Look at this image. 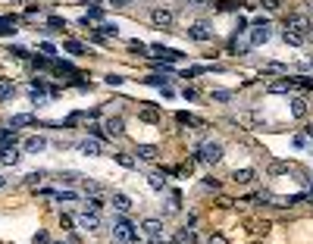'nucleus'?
<instances>
[{
	"mask_svg": "<svg viewBox=\"0 0 313 244\" xmlns=\"http://www.w3.org/2000/svg\"><path fill=\"white\" fill-rule=\"evenodd\" d=\"M151 50L160 56V60H169V63H179L182 56H185V53H179V50H172V47H163V44H154Z\"/></svg>",
	"mask_w": 313,
	"mask_h": 244,
	"instance_id": "4468645a",
	"label": "nucleus"
},
{
	"mask_svg": "<svg viewBox=\"0 0 313 244\" xmlns=\"http://www.w3.org/2000/svg\"><path fill=\"white\" fill-rule=\"evenodd\" d=\"M269 38H272V28H269L266 19L260 16V19L254 22V28H251V44H254V47H260V44H266V41H269Z\"/></svg>",
	"mask_w": 313,
	"mask_h": 244,
	"instance_id": "7ed1b4c3",
	"label": "nucleus"
},
{
	"mask_svg": "<svg viewBox=\"0 0 313 244\" xmlns=\"http://www.w3.org/2000/svg\"><path fill=\"white\" fill-rule=\"evenodd\" d=\"M223 157H226V150H223L219 141H207V144H200V150H197V160H204L207 166L223 163Z\"/></svg>",
	"mask_w": 313,
	"mask_h": 244,
	"instance_id": "f257e3e1",
	"label": "nucleus"
},
{
	"mask_svg": "<svg viewBox=\"0 0 313 244\" xmlns=\"http://www.w3.org/2000/svg\"><path fill=\"white\" fill-rule=\"evenodd\" d=\"M63 50H66V53H72V56H82V53H85V47H82L79 41H66V44H63Z\"/></svg>",
	"mask_w": 313,
	"mask_h": 244,
	"instance_id": "c756f323",
	"label": "nucleus"
},
{
	"mask_svg": "<svg viewBox=\"0 0 313 244\" xmlns=\"http://www.w3.org/2000/svg\"><path fill=\"white\" fill-rule=\"evenodd\" d=\"M85 210H94V213H100V210H103V200H100L97 194H91V197H88V203H85Z\"/></svg>",
	"mask_w": 313,
	"mask_h": 244,
	"instance_id": "c85d7f7f",
	"label": "nucleus"
},
{
	"mask_svg": "<svg viewBox=\"0 0 313 244\" xmlns=\"http://www.w3.org/2000/svg\"><path fill=\"white\" fill-rule=\"evenodd\" d=\"M19 160H22V154L16 150V144L0 147V163H4V166H19Z\"/></svg>",
	"mask_w": 313,
	"mask_h": 244,
	"instance_id": "9b49d317",
	"label": "nucleus"
},
{
	"mask_svg": "<svg viewBox=\"0 0 313 244\" xmlns=\"http://www.w3.org/2000/svg\"><path fill=\"white\" fill-rule=\"evenodd\" d=\"M22 150H25V154H44V150H47V141H44L41 135H31V138L22 141Z\"/></svg>",
	"mask_w": 313,
	"mask_h": 244,
	"instance_id": "9d476101",
	"label": "nucleus"
},
{
	"mask_svg": "<svg viewBox=\"0 0 313 244\" xmlns=\"http://www.w3.org/2000/svg\"><path fill=\"white\" fill-rule=\"evenodd\" d=\"M79 225H82L85 232H100V213H94V210L79 213Z\"/></svg>",
	"mask_w": 313,
	"mask_h": 244,
	"instance_id": "423d86ee",
	"label": "nucleus"
},
{
	"mask_svg": "<svg viewBox=\"0 0 313 244\" xmlns=\"http://www.w3.org/2000/svg\"><path fill=\"white\" fill-rule=\"evenodd\" d=\"M116 163L125 166V169H135V166H138V157H132V154H116Z\"/></svg>",
	"mask_w": 313,
	"mask_h": 244,
	"instance_id": "393cba45",
	"label": "nucleus"
},
{
	"mask_svg": "<svg viewBox=\"0 0 313 244\" xmlns=\"http://www.w3.org/2000/svg\"><path fill=\"white\" fill-rule=\"evenodd\" d=\"M7 53H13L16 60H25V56H28V50H25V47H10Z\"/></svg>",
	"mask_w": 313,
	"mask_h": 244,
	"instance_id": "ea45409f",
	"label": "nucleus"
},
{
	"mask_svg": "<svg viewBox=\"0 0 313 244\" xmlns=\"http://www.w3.org/2000/svg\"><path fill=\"white\" fill-rule=\"evenodd\" d=\"M0 34H16V19H0Z\"/></svg>",
	"mask_w": 313,
	"mask_h": 244,
	"instance_id": "2f4dec72",
	"label": "nucleus"
},
{
	"mask_svg": "<svg viewBox=\"0 0 313 244\" xmlns=\"http://www.w3.org/2000/svg\"><path fill=\"white\" fill-rule=\"evenodd\" d=\"M282 41H285V44H291V47H301L307 38H304V34H298V31H288V28H285V31H282Z\"/></svg>",
	"mask_w": 313,
	"mask_h": 244,
	"instance_id": "5701e85b",
	"label": "nucleus"
},
{
	"mask_svg": "<svg viewBox=\"0 0 313 244\" xmlns=\"http://www.w3.org/2000/svg\"><path fill=\"white\" fill-rule=\"evenodd\" d=\"M266 72H288L282 63H266Z\"/></svg>",
	"mask_w": 313,
	"mask_h": 244,
	"instance_id": "8fccbe9b",
	"label": "nucleus"
},
{
	"mask_svg": "<svg viewBox=\"0 0 313 244\" xmlns=\"http://www.w3.org/2000/svg\"><path fill=\"white\" fill-rule=\"evenodd\" d=\"M107 4L113 7V10H122V7H128V0H107Z\"/></svg>",
	"mask_w": 313,
	"mask_h": 244,
	"instance_id": "3c124183",
	"label": "nucleus"
},
{
	"mask_svg": "<svg viewBox=\"0 0 313 244\" xmlns=\"http://www.w3.org/2000/svg\"><path fill=\"white\" fill-rule=\"evenodd\" d=\"M31 244H50L47 232H44V229H38V232H34V238H31Z\"/></svg>",
	"mask_w": 313,
	"mask_h": 244,
	"instance_id": "e433bc0d",
	"label": "nucleus"
},
{
	"mask_svg": "<svg viewBox=\"0 0 313 244\" xmlns=\"http://www.w3.org/2000/svg\"><path fill=\"white\" fill-rule=\"evenodd\" d=\"M100 34H107V38H116V31H119V25L116 22H107V19H103V22H100V28H97Z\"/></svg>",
	"mask_w": 313,
	"mask_h": 244,
	"instance_id": "bb28decb",
	"label": "nucleus"
},
{
	"mask_svg": "<svg viewBox=\"0 0 313 244\" xmlns=\"http://www.w3.org/2000/svg\"><path fill=\"white\" fill-rule=\"evenodd\" d=\"M182 97H185V100H194L197 91H194V88H185V91H182Z\"/></svg>",
	"mask_w": 313,
	"mask_h": 244,
	"instance_id": "603ef678",
	"label": "nucleus"
},
{
	"mask_svg": "<svg viewBox=\"0 0 313 244\" xmlns=\"http://www.w3.org/2000/svg\"><path fill=\"white\" fill-rule=\"evenodd\" d=\"M4 188H7V179H4V176H0V191H4Z\"/></svg>",
	"mask_w": 313,
	"mask_h": 244,
	"instance_id": "5fc2aeb1",
	"label": "nucleus"
},
{
	"mask_svg": "<svg viewBox=\"0 0 313 244\" xmlns=\"http://www.w3.org/2000/svg\"><path fill=\"white\" fill-rule=\"evenodd\" d=\"M53 244H72V241H53Z\"/></svg>",
	"mask_w": 313,
	"mask_h": 244,
	"instance_id": "6e6d98bb",
	"label": "nucleus"
},
{
	"mask_svg": "<svg viewBox=\"0 0 313 244\" xmlns=\"http://www.w3.org/2000/svg\"><path fill=\"white\" fill-rule=\"evenodd\" d=\"M16 97V85L10 82V79H0V103H7V100H13Z\"/></svg>",
	"mask_w": 313,
	"mask_h": 244,
	"instance_id": "6ab92c4d",
	"label": "nucleus"
},
{
	"mask_svg": "<svg viewBox=\"0 0 313 244\" xmlns=\"http://www.w3.org/2000/svg\"><path fill=\"white\" fill-rule=\"evenodd\" d=\"M60 179H63V182H66V185H72V182H79V179H82V176H79V172H63V176H60Z\"/></svg>",
	"mask_w": 313,
	"mask_h": 244,
	"instance_id": "49530a36",
	"label": "nucleus"
},
{
	"mask_svg": "<svg viewBox=\"0 0 313 244\" xmlns=\"http://www.w3.org/2000/svg\"><path fill=\"white\" fill-rule=\"evenodd\" d=\"M282 172H288L285 163H272V166H269V176H282Z\"/></svg>",
	"mask_w": 313,
	"mask_h": 244,
	"instance_id": "58836bf2",
	"label": "nucleus"
},
{
	"mask_svg": "<svg viewBox=\"0 0 313 244\" xmlns=\"http://www.w3.org/2000/svg\"><path fill=\"white\" fill-rule=\"evenodd\" d=\"M60 229H66V232H69V229H72V216H66V213H63V216H60Z\"/></svg>",
	"mask_w": 313,
	"mask_h": 244,
	"instance_id": "09e8293b",
	"label": "nucleus"
},
{
	"mask_svg": "<svg viewBox=\"0 0 313 244\" xmlns=\"http://www.w3.org/2000/svg\"><path fill=\"white\" fill-rule=\"evenodd\" d=\"M141 232L151 238V241H157V238H163V222H160V219H144V222H141Z\"/></svg>",
	"mask_w": 313,
	"mask_h": 244,
	"instance_id": "1a4fd4ad",
	"label": "nucleus"
},
{
	"mask_svg": "<svg viewBox=\"0 0 313 244\" xmlns=\"http://www.w3.org/2000/svg\"><path fill=\"white\" fill-rule=\"evenodd\" d=\"M138 119H141V122H160V113H157L154 107H144V110L138 113Z\"/></svg>",
	"mask_w": 313,
	"mask_h": 244,
	"instance_id": "b1692460",
	"label": "nucleus"
},
{
	"mask_svg": "<svg viewBox=\"0 0 313 244\" xmlns=\"http://www.w3.org/2000/svg\"><path fill=\"white\" fill-rule=\"evenodd\" d=\"M128 50H132V53H138V56H147V50H151V47H147V44H141L138 38H135V41H128Z\"/></svg>",
	"mask_w": 313,
	"mask_h": 244,
	"instance_id": "7c9ffc66",
	"label": "nucleus"
},
{
	"mask_svg": "<svg viewBox=\"0 0 313 244\" xmlns=\"http://www.w3.org/2000/svg\"><path fill=\"white\" fill-rule=\"evenodd\" d=\"M188 38H191V41H200V44H207L210 38H213V31L207 28V22H194V25H188Z\"/></svg>",
	"mask_w": 313,
	"mask_h": 244,
	"instance_id": "0eeeda50",
	"label": "nucleus"
},
{
	"mask_svg": "<svg viewBox=\"0 0 313 244\" xmlns=\"http://www.w3.org/2000/svg\"><path fill=\"white\" fill-rule=\"evenodd\" d=\"M204 188H213V191H216V188H219V182H216V179H204Z\"/></svg>",
	"mask_w": 313,
	"mask_h": 244,
	"instance_id": "864d4df0",
	"label": "nucleus"
},
{
	"mask_svg": "<svg viewBox=\"0 0 313 244\" xmlns=\"http://www.w3.org/2000/svg\"><path fill=\"white\" fill-rule=\"evenodd\" d=\"M79 154H85V157H100V154H103V144H100L97 138H85V141H79Z\"/></svg>",
	"mask_w": 313,
	"mask_h": 244,
	"instance_id": "6e6552de",
	"label": "nucleus"
},
{
	"mask_svg": "<svg viewBox=\"0 0 313 244\" xmlns=\"http://www.w3.org/2000/svg\"><path fill=\"white\" fill-rule=\"evenodd\" d=\"M103 128H107L110 138H122V135H125V122H122L119 116H110V119L103 122Z\"/></svg>",
	"mask_w": 313,
	"mask_h": 244,
	"instance_id": "f8f14e48",
	"label": "nucleus"
},
{
	"mask_svg": "<svg viewBox=\"0 0 313 244\" xmlns=\"http://www.w3.org/2000/svg\"><path fill=\"white\" fill-rule=\"evenodd\" d=\"M41 53H44V56H53V53H57V47H53L50 41H41Z\"/></svg>",
	"mask_w": 313,
	"mask_h": 244,
	"instance_id": "79ce46f5",
	"label": "nucleus"
},
{
	"mask_svg": "<svg viewBox=\"0 0 313 244\" xmlns=\"http://www.w3.org/2000/svg\"><path fill=\"white\" fill-rule=\"evenodd\" d=\"M294 85H298V79H279V82H269L266 91H269V94H285V91H291Z\"/></svg>",
	"mask_w": 313,
	"mask_h": 244,
	"instance_id": "2eb2a0df",
	"label": "nucleus"
},
{
	"mask_svg": "<svg viewBox=\"0 0 313 244\" xmlns=\"http://www.w3.org/2000/svg\"><path fill=\"white\" fill-rule=\"evenodd\" d=\"M122 82H125V79H122V75H116V72L107 75V85H122Z\"/></svg>",
	"mask_w": 313,
	"mask_h": 244,
	"instance_id": "c03bdc74",
	"label": "nucleus"
},
{
	"mask_svg": "<svg viewBox=\"0 0 313 244\" xmlns=\"http://www.w3.org/2000/svg\"><path fill=\"white\" fill-rule=\"evenodd\" d=\"M285 28L307 38V34H310V19H307L304 13H291V16H285Z\"/></svg>",
	"mask_w": 313,
	"mask_h": 244,
	"instance_id": "20e7f679",
	"label": "nucleus"
},
{
	"mask_svg": "<svg viewBox=\"0 0 313 244\" xmlns=\"http://www.w3.org/2000/svg\"><path fill=\"white\" fill-rule=\"evenodd\" d=\"M113 235H116L122 244H138V232H135V225L128 222L125 216H119V219L113 222Z\"/></svg>",
	"mask_w": 313,
	"mask_h": 244,
	"instance_id": "f03ea898",
	"label": "nucleus"
},
{
	"mask_svg": "<svg viewBox=\"0 0 313 244\" xmlns=\"http://www.w3.org/2000/svg\"><path fill=\"white\" fill-rule=\"evenodd\" d=\"M182 125H197V128H204V122H200L197 116H191V113H179V116H176Z\"/></svg>",
	"mask_w": 313,
	"mask_h": 244,
	"instance_id": "a878e982",
	"label": "nucleus"
},
{
	"mask_svg": "<svg viewBox=\"0 0 313 244\" xmlns=\"http://www.w3.org/2000/svg\"><path fill=\"white\" fill-rule=\"evenodd\" d=\"M151 22L157 25V28H172L176 25V16H172V10H163V7H157V10H151Z\"/></svg>",
	"mask_w": 313,
	"mask_h": 244,
	"instance_id": "39448f33",
	"label": "nucleus"
},
{
	"mask_svg": "<svg viewBox=\"0 0 313 244\" xmlns=\"http://www.w3.org/2000/svg\"><path fill=\"white\" fill-rule=\"evenodd\" d=\"M132 206H135V203H132V197H125V194H119V191L113 194V210H116V213H128Z\"/></svg>",
	"mask_w": 313,
	"mask_h": 244,
	"instance_id": "a211bd4d",
	"label": "nucleus"
},
{
	"mask_svg": "<svg viewBox=\"0 0 313 244\" xmlns=\"http://www.w3.org/2000/svg\"><path fill=\"white\" fill-rule=\"evenodd\" d=\"M232 97H235L232 91H213V94H210V100H216V103H229Z\"/></svg>",
	"mask_w": 313,
	"mask_h": 244,
	"instance_id": "cd10ccee",
	"label": "nucleus"
},
{
	"mask_svg": "<svg viewBox=\"0 0 313 244\" xmlns=\"http://www.w3.org/2000/svg\"><path fill=\"white\" fill-rule=\"evenodd\" d=\"M25 125H34L31 113H16V116L10 119V128H25Z\"/></svg>",
	"mask_w": 313,
	"mask_h": 244,
	"instance_id": "aec40b11",
	"label": "nucleus"
},
{
	"mask_svg": "<svg viewBox=\"0 0 313 244\" xmlns=\"http://www.w3.org/2000/svg\"><path fill=\"white\" fill-rule=\"evenodd\" d=\"M41 179H44V172H28V176H25V185H38Z\"/></svg>",
	"mask_w": 313,
	"mask_h": 244,
	"instance_id": "a19ab883",
	"label": "nucleus"
},
{
	"mask_svg": "<svg viewBox=\"0 0 313 244\" xmlns=\"http://www.w3.org/2000/svg\"><path fill=\"white\" fill-rule=\"evenodd\" d=\"M291 116L294 119H304L307 116V100L304 97H291Z\"/></svg>",
	"mask_w": 313,
	"mask_h": 244,
	"instance_id": "412c9836",
	"label": "nucleus"
},
{
	"mask_svg": "<svg viewBox=\"0 0 313 244\" xmlns=\"http://www.w3.org/2000/svg\"><path fill=\"white\" fill-rule=\"evenodd\" d=\"M260 7H266L269 13H275V10H279V0H260Z\"/></svg>",
	"mask_w": 313,
	"mask_h": 244,
	"instance_id": "a18cd8bd",
	"label": "nucleus"
},
{
	"mask_svg": "<svg viewBox=\"0 0 313 244\" xmlns=\"http://www.w3.org/2000/svg\"><path fill=\"white\" fill-rule=\"evenodd\" d=\"M47 25H50V31H63V28H66V22H63L60 16H50V19H47Z\"/></svg>",
	"mask_w": 313,
	"mask_h": 244,
	"instance_id": "72a5a7b5",
	"label": "nucleus"
},
{
	"mask_svg": "<svg viewBox=\"0 0 313 244\" xmlns=\"http://www.w3.org/2000/svg\"><path fill=\"white\" fill-rule=\"evenodd\" d=\"M207 244H229V238H226V235H210Z\"/></svg>",
	"mask_w": 313,
	"mask_h": 244,
	"instance_id": "de8ad7c7",
	"label": "nucleus"
},
{
	"mask_svg": "<svg viewBox=\"0 0 313 244\" xmlns=\"http://www.w3.org/2000/svg\"><path fill=\"white\" fill-rule=\"evenodd\" d=\"M248 47H251V41H241V38L235 34V41H232V50H235V53H248Z\"/></svg>",
	"mask_w": 313,
	"mask_h": 244,
	"instance_id": "473e14b6",
	"label": "nucleus"
},
{
	"mask_svg": "<svg viewBox=\"0 0 313 244\" xmlns=\"http://www.w3.org/2000/svg\"><path fill=\"white\" fill-rule=\"evenodd\" d=\"M291 144L298 147V150H301V147H307V135H294V138H291Z\"/></svg>",
	"mask_w": 313,
	"mask_h": 244,
	"instance_id": "37998d69",
	"label": "nucleus"
},
{
	"mask_svg": "<svg viewBox=\"0 0 313 244\" xmlns=\"http://www.w3.org/2000/svg\"><path fill=\"white\" fill-rule=\"evenodd\" d=\"M254 179H257L254 169H235V172H232V182H235V185H251Z\"/></svg>",
	"mask_w": 313,
	"mask_h": 244,
	"instance_id": "f3484780",
	"label": "nucleus"
},
{
	"mask_svg": "<svg viewBox=\"0 0 313 244\" xmlns=\"http://www.w3.org/2000/svg\"><path fill=\"white\" fill-rule=\"evenodd\" d=\"M53 200H60V203L66 200V203H69V200H79V194H76V191H60V194L53 197Z\"/></svg>",
	"mask_w": 313,
	"mask_h": 244,
	"instance_id": "c9c22d12",
	"label": "nucleus"
},
{
	"mask_svg": "<svg viewBox=\"0 0 313 244\" xmlns=\"http://www.w3.org/2000/svg\"><path fill=\"white\" fill-rule=\"evenodd\" d=\"M151 4H154V0H151Z\"/></svg>",
	"mask_w": 313,
	"mask_h": 244,
	"instance_id": "4d7b16f0",
	"label": "nucleus"
},
{
	"mask_svg": "<svg viewBox=\"0 0 313 244\" xmlns=\"http://www.w3.org/2000/svg\"><path fill=\"white\" fill-rule=\"evenodd\" d=\"M85 191H88V194H100L103 188H100V182H91V179H85Z\"/></svg>",
	"mask_w": 313,
	"mask_h": 244,
	"instance_id": "f704fd0d",
	"label": "nucleus"
},
{
	"mask_svg": "<svg viewBox=\"0 0 313 244\" xmlns=\"http://www.w3.org/2000/svg\"><path fill=\"white\" fill-rule=\"evenodd\" d=\"M147 185H151L154 191H166V176H163V172H151V176H147Z\"/></svg>",
	"mask_w": 313,
	"mask_h": 244,
	"instance_id": "4be33fe9",
	"label": "nucleus"
},
{
	"mask_svg": "<svg viewBox=\"0 0 313 244\" xmlns=\"http://www.w3.org/2000/svg\"><path fill=\"white\" fill-rule=\"evenodd\" d=\"M144 82H147V85H157V88H163V85H166V79H163V75H147Z\"/></svg>",
	"mask_w": 313,
	"mask_h": 244,
	"instance_id": "4c0bfd02",
	"label": "nucleus"
},
{
	"mask_svg": "<svg viewBox=\"0 0 313 244\" xmlns=\"http://www.w3.org/2000/svg\"><path fill=\"white\" fill-rule=\"evenodd\" d=\"M135 157L144 160V163H154V160L160 157V150H157L154 144H138V147H135Z\"/></svg>",
	"mask_w": 313,
	"mask_h": 244,
	"instance_id": "ddd939ff",
	"label": "nucleus"
},
{
	"mask_svg": "<svg viewBox=\"0 0 313 244\" xmlns=\"http://www.w3.org/2000/svg\"><path fill=\"white\" fill-rule=\"evenodd\" d=\"M172 241H176V244H194V241H197V235L191 232V225H182V229L172 235Z\"/></svg>",
	"mask_w": 313,
	"mask_h": 244,
	"instance_id": "dca6fc26",
	"label": "nucleus"
}]
</instances>
